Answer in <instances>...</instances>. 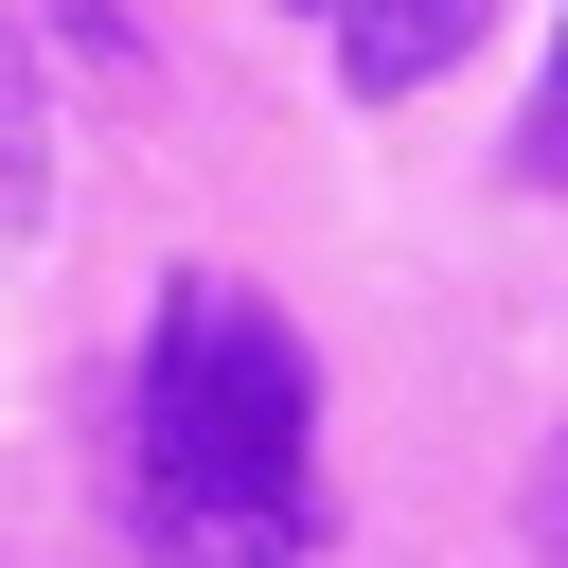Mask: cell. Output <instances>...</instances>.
<instances>
[{
	"mask_svg": "<svg viewBox=\"0 0 568 568\" xmlns=\"http://www.w3.org/2000/svg\"><path fill=\"white\" fill-rule=\"evenodd\" d=\"M515 178H568V106H532V124H515Z\"/></svg>",
	"mask_w": 568,
	"mask_h": 568,
	"instance_id": "5",
	"label": "cell"
},
{
	"mask_svg": "<svg viewBox=\"0 0 568 568\" xmlns=\"http://www.w3.org/2000/svg\"><path fill=\"white\" fill-rule=\"evenodd\" d=\"M532 106H568V36H550V89H532Z\"/></svg>",
	"mask_w": 568,
	"mask_h": 568,
	"instance_id": "7",
	"label": "cell"
},
{
	"mask_svg": "<svg viewBox=\"0 0 568 568\" xmlns=\"http://www.w3.org/2000/svg\"><path fill=\"white\" fill-rule=\"evenodd\" d=\"M515 532H532V568H568V426L532 444V479H515Z\"/></svg>",
	"mask_w": 568,
	"mask_h": 568,
	"instance_id": "4",
	"label": "cell"
},
{
	"mask_svg": "<svg viewBox=\"0 0 568 568\" xmlns=\"http://www.w3.org/2000/svg\"><path fill=\"white\" fill-rule=\"evenodd\" d=\"M124 515L160 568H302L320 550V355L266 284L178 266L124 373Z\"/></svg>",
	"mask_w": 568,
	"mask_h": 568,
	"instance_id": "1",
	"label": "cell"
},
{
	"mask_svg": "<svg viewBox=\"0 0 568 568\" xmlns=\"http://www.w3.org/2000/svg\"><path fill=\"white\" fill-rule=\"evenodd\" d=\"M36 213H53V106H36V53L0 18V231H36Z\"/></svg>",
	"mask_w": 568,
	"mask_h": 568,
	"instance_id": "3",
	"label": "cell"
},
{
	"mask_svg": "<svg viewBox=\"0 0 568 568\" xmlns=\"http://www.w3.org/2000/svg\"><path fill=\"white\" fill-rule=\"evenodd\" d=\"M53 18H71V36H124V0H53Z\"/></svg>",
	"mask_w": 568,
	"mask_h": 568,
	"instance_id": "6",
	"label": "cell"
},
{
	"mask_svg": "<svg viewBox=\"0 0 568 568\" xmlns=\"http://www.w3.org/2000/svg\"><path fill=\"white\" fill-rule=\"evenodd\" d=\"M479 36H497V0H337V89H355V106H408V89H444Z\"/></svg>",
	"mask_w": 568,
	"mask_h": 568,
	"instance_id": "2",
	"label": "cell"
}]
</instances>
